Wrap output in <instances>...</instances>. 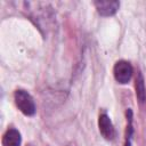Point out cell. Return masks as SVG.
Masks as SVG:
<instances>
[{"instance_id":"1","label":"cell","mask_w":146,"mask_h":146,"mask_svg":"<svg viewBox=\"0 0 146 146\" xmlns=\"http://www.w3.org/2000/svg\"><path fill=\"white\" fill-rule=\"evenodd\" d=\"M14 99H15V104L18 107V110L27 116L34 115L35 113V104L33 98L31 97V95L25 91V90H16L14 94Z\"/></svg>"},{"instance_id":"2","label":"cell","mask_w":146,"mask_h":146,"mask_svg":"<svg viewBox=\"0 0 146 146\" xmlns=\"http://www.w3.org/2000/svg\"><path fill=\"white\" fill-rule=\"evenodd\" d=\"M132 72H133L132 66L127 60H119L115 63V65L113 67L114 78L121 84H125L130 81V79L132 76Z\"/></svg>"},{"instance_id":"3","label":"cell","mask_w":146,"mask_h":146,"mask_svg":"<svg viewBox=\"0 0 146 146\" xmlns=\"http://www.w3.org/2000/svg\"><path fill=\"white\" fill-rule=\"evenodd\" d=\"M98 127H99V132L102 133V136L107 139V140H112L115 136V130L113 127V123L111 121V119L108 117L107 114L103 113L99 115L98 119Z\"/></svg>"},{"instance_id":"4","label":"cell","mask_w":146,"mask_h":146,"mask_svg":"<svg viewBox=\"0 0 146 146\" xmlns=\"http://www.w3.org/2000/svg\"><path fill=\"white\" fill-rule=\"evenodd\" d=\"M94 5H95L98 14L102 15V16H112L117 11V9L120 7L119 1H108V0H106V1H102V0L95 1Z\"/></svg>"},{"instance_id":"5","label":"cell","mask_w":146,"mask_h":146,"mask_svg":"<svg viewBox=\"0 0 146 146\" xmlns=\"http://www.w3.org/2000/svg\"><path fill=\"white\" fill-rule=\"evenodd\" d=\"M22 137L16 129H9L2 137V146H21Z\"/></svg>"},{"instance_id":"6","label":"cell","mask_w":146,"mask_h":146,"mask_svg":"<svg viewBox=\"0 0 146 146\" xmlns=\"http://www.w3.org/2000/svg\"><path fill=\"white\" fill-rule=\"evenodd\" d=\"M135 88H136V96L140 103H144L146 100V89H145V82L141 73H138L135 80Z\"/></svg>"},{"instance_id":"7","label":"cell","mask_w":146,"mask_h":146,"mask_svg":"<svg viewBox=\"0 0 146 146\" xmlns=\"http://www.w3.org/2000/svg\"><path fill=\"white\" fill-rule=\"evenodd\" d=\"M128 114H129V116H128V121H129V123H128V127H127V135H125V143H124V146H131V136H132V125H131V111L129 110L128 112H127Z\"/></svg>"}]
</instances>
